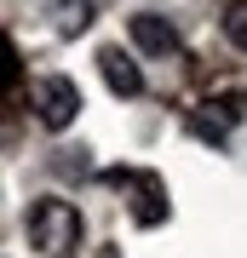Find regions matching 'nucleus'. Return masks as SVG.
<instances>
[{"label":"nucleus","instance_id":"obj_4","mask_svg":"<svg viewBox=\"0 0 247 258\" xmlns=\"http://www.w3.org/2000/svg\"><path fill=\"white\" fill-rule=\"evenodd\" d=\"M98 69H104V81H110V92H121V98H144V69H138L121 46H104V52H98Z\"/></svg>","mask_w":247,"mask_h":258},{"label":"nucleus","instance_id":"obj_1","mask_svg":"<svg viewBox=\"0 0 247 258\" xmlns=\"http://www.w3.org/2000/svg\"><path fill=\"white\" fill-rule=\"evenodd\" d=\"M23 230H29V247L35 252L58 258V252H69L75 241H81V212L69 201H35L23 212Z\"/></svg>","mask_w":247,"mask_h":258},{"label":"nucleus","instance_id":"obj_5","mask_svg":"<svg viewBox=\"0 0 247 258\" xmlns=\"http://www.w3.org/2000/svg\"><path fill=\"white\" fill-rule=\"evenodd\" d=\"M52 12H58V29L64 35H81L92 23V0H52Z\"/></svg>","mask_w":247,"mask_h":258},{"label":"nucleus","instance_id":"obj_3","mask_svg":"<svg viewBox=\"0 0 247 258\" xmlns=\"http://www.w3.org/2000/svg\"><path fill=\"white\" fill-rule=\"evenodd\" d=\"M127 35H132V46L150 52V57H173L178 52V29L167 23L161 12H132V18H127Z\"/></svg>","mask_w":247,"mask_h":258},{"label":"nucleus","instance_id":"obj_6","mask_svg":"<svg viewBox=\"0 0 247 258\" xmlns=\"http://www.w3.org/2000/svg\"><path fill=\"white\" fill-rule=\"evenodd\" d=\"M224 35H230V46L247 52V0H230V12H224Z\"/></svg>","mask_w":247,"mask_h":258},{"label":"nucleus","instance_id":"obj_2","mask_svg":"<svg viewBox=\"0 0 247 258\" xmlns=\"http://www.w3.org/2000/svg\"><path fill=\"white\" fill-rule=\"evenodd\" d=\"M35 115H40L46 132L75 126V115H81V86H75L69 75H40L35 81Z\"/></svg>","mask_w":247,"mask_h":258}]
</instances>
